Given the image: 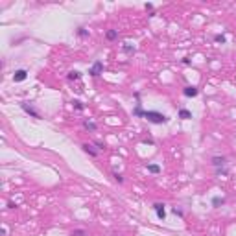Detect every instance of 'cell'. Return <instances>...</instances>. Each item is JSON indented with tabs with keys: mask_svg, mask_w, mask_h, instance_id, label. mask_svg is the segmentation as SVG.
Returning a JSON list of instances; mask_svg holds the SVG:
<instances>
[{
	"mask_svg": "<svg viewBox=\"0 0 236 236\" xmlns=\"http://www.w3.org/2000/svg\"><path fill=\"white\" fill-rule=\"evenodd\" d=\"M144 118H146L148 122L155 124V126H161V124H168V120H170L166 114H162V113H159V111H146V113H144Z\"/></svg>",
	"mask_w": 236,
	"mask_h": 236,
	"instance_id": "6da1fadb",
	"label": "cell"
},
{
	"mask_svg": "<svg viewBox=\"0 0 236 236\" xmlns=\"http://www.w3.org/2000/svg\"><path fill=\"white\" fill-rule=\"evenodd\" d=\"M20 107H22V111H24L26 114H30L31 118H35V120H39V118H41V114H39V111L33 107V103H30V102H22V103H20Z\"/></svg>",
	"mask_w": 236,
	"mask_h": 236,
	"instance_id": "7a4b0ae2",
	"label": "cell"
},
{
	"mask_svg": "<svg viewBox=\"0 0 236 236\" xmlns=\"http://www.w3.org/2000/svg\"><path fill=\"white\" fill-rule=\"evenodd\" d=\"M89 74H90L92 78H98L100 74H103V63H102V61H94L92 66L89 68Z\"/></svg>",
	"mask_w": 236,
	"mask_h": 236,
	"instance_id": "3957f363",
	"label": "cell"
},
{
	"mask_svg": "<svg viewBox=\"0 0 236 236\" xmlns=\"http://www.w3.org/2000/svg\"><path fill=\"white\" fill-rule=\"evenodd\" d=\"M164 207H166L164 203H155V205H153V210H155L157 218H159V220H162V222L166 220V209H164Z\"/></svg>",
	"mask_w": 236,
	"mask_h": 236,
	"instance_id": "277c9868",
	"label": "cell"
},
{
	"mask_svg": "<svg viewBox=\"0 0 236 236\" xmlns=\"http://www.w3.org/2000/svg\"><path fill=\"white\" fill-rule=\"evenodd\" d=\"M183 94H185L186 98H196V96L199 94V89H198L196 85H186V87L183 89Z\"/></svg>",
	"mask_w": 236,
	"mask_h": 236,
	"instance_id": "5b68a950",
	"label": "cell"
},
{
	"mask_svg": "<svg viewBox=\"0 0 236 236\" xmlns=\"http://www.w3.org/2000/svg\"><path fill=\"white\" fill-rule=\"evenodd\" d=\"M26 78H28V72H26L24 68H18V70L13 72V81H15V83H20V81H24Z\"/></svg>",
	"mask_w": 236,
	"mask_h": 236,
	"instance_id": "8992f818",
	"label": "cell"
},
{
	"mask_svg": "<svg viewBox=\"0 0 236 236\" xmlns=\"http://www.w3.org/2000/svg\"><path fill=\"white\" fill-rule=\"evenodd\" d=\"M212 166L218 170V168H225V164H227V159L225 157H212Z\"/></svg>",
	"mask_w": 236,
	"mask_h": 236,
	"instance_id": "52a82bcc",
	"label": "cell"
},
{
	"mask_svg": "<svg viewBox=\"0 0 236 236\" xmlns=\"http://www.w3.org/2000/svg\"><path fill=\"white\" fill-rule=\"evenodd\" d=\"M122 52H124L126 55H133V54L137 52V48H135L133 44H129V42H124V44H122Z\"/></svg>",
	"mask_w": 236,
	"mask_h": 236,
	"instance_id": "ba28073f",
	"label": "cell"
},
{
	"mask_svg": "<svg viewBox=\"0 0 236 236\" xmlns=\"http://www.w3.org/2000/svg\"><path fill=\"white\" fill-rule=\"evenodd\" d=\"M83 127H85L87 131H92V133H94V131L98 129V124L92 122V120H83Z\"/></svg>",
	"mask_w": 236,
	"mask_h": 236,
	"instance_id": "9c48e42d",
	"label": "cell"
},
{
	"mask_svg": "<svg viewBox=\"0 0 236 236\" xmlns=\"http://www.w3.org/2000/svg\"><path fill=\"white\" fill-rule=\"evenodd\" d=\"M81 150H83L87 155H90V157H98V151H96L90 144H83V146H81Z\"/></svg>",
	"mask_w": 236,
	"mask_h": 236,
	"instance_id": "30bf717a",
	"label": "cell"
},
{
	"mask_svg": "<svg viewBox=\"0 0 236 236\" xmlns=\"http://www.w3.org/2000/svg\"><path fill=\"white\" fill-rule=\"evenodd\" d=\"M177 116H179L181 120H190V118H192V113H190L188 109H185V107H183V109H179Z\"/></svg>",
	"mask_w": 236,
	"mask_h": 236,
	"instance_id": "8fae6325",
	"label": "cell"
},
{
	"mask_svg": "<svg viewBox=\"0 0 236 236\" xmlns=\"http://www.w3.org/2000/svg\"><path fill=\"white\" fill-rule=\"evenodd\" d=\"M222 205H225V198H222V196H214L212 198V207H222Z\"/></svg>",
	"mask_w": 236,
	"mask_h": 236,
	"instance_id": "7c38bea8",
	"label": "cell"
},
{
	"mask_svg": "<svg viewBox=\"0 0 236 236\" xmlns=\"http://www.w3.org/2000/svg\"><path fill=\"white\" fill-rule=\"evenodd\" d=\"M66 78H68L70 81H76V79H79V78H81V72H79V70H70Z\"/></svg>",
	"mask_w": 236,
	"mask_h": 236,
	"instance_id": "4fadbf2b",
	"label": "cell"
},
{
	"mask_svg": "<svg viewBox=\"0 0 236 236\" xmlns=\"http://www.w3.org/2000/svg\"><path fill=\"white\" fill-rule=\"evenodd\" d=\"M146 168H148L150 174H161V166L159 164H146Z\"/></svg>",
	"mask_w": 236,
	"mask_h": 236,
	"instance_id": "5bb4252c",
	"label": "cell"
},
{
	"mask_svg": "<svg viewBox=\"0 0 236 236\" xmlns=\"http://www.w3.org/2000/svg\"><path fill=\"white\" fill-rule=\"evenodd\" d=\"M105 37H107V41H114V39L118 37V31H116V30H107Z\"/></svg>",
	"mask_w": 236,
	"mask_h": 236,
	"instance_id": "9a60e30c",
	"label": "cell"
},
{
	"mask_svg": "<svg viewBox=\"0 0 236 236\" xmlns=\"http://www.w3.org/2000/svg\"><path fill=\"white\" fill-rule=\"evenodd\" d=\"M144 113H146V111L142 109V105H140V103H137V107L133 109V116H144Z\"/></svg>",
	"mask_w": 236,
	"mask_h": 236,
	"instance_id": "2e32d148",
	"label": "cell"
},
{
	"mask_svg": "<svg viewBox=\"0 0 236 236\" xmlns=\"http://www.w3.org/2000/svg\"><path fill=\"white\" fill-rule=\"evenodd\" d=\"M78 37L87 39V37H89V30H85V28H78Z\"/></svg>",
	"mask_w": 236,
	"mask_h": 236,
	"instance_id": "e0dca14e",
	"label": "cell"
},
{
	"mask_svg": "<svg viewBox=\"0 0 236 236\" xmlns=\"http://www.w3.org/2000/svg\"><path fill=\"white\" fill-rule=\"evenodd\" d=\"M72 105H74V109H78V111H83V109H85L83 102H79V100H72Z\"/></svg>",
	"mask_w": 236,
	"mask_h": 236,
	"instance_id": "ac0fdd59",
	"label": "cell"
},
{
	"mask_svg": "<svg viewBox=\"0 0 236 236\" xmlns=\"http://www.w3.org/2000/svg\"><path fill=\"white\" fill-rule=\"evenodd\" d=\"M70 236H87V231L85 229H74L70 233Z\"/></svg>",
	"mask_w": 236,
	"mask_h": 236,
	"instance_id": "d6986e66",
	"label": "cell"
},
{
	"mask_svg": "<svg viewBox=\"0 0 236 236\" xmlns=\"http://www.w3.org/2000/svg\"><path fill=\"white\" fill-rule=\"evenodd\" d=\"M214 41H216V42H222V44H225V42H227V39H225V35H222V33H218V35H214Z\"/></svg>",
	"mask_w": 236,
	"mask_h": 236,
	"instance_id": "ffe728a7",
	"label": "cell"
},
{
	"mask_svg": "<svg viewBox=\"0 0 236 236\" xmlns=\"http://www.w3.org/2000/svg\"><path fill=\"white\" fill-rule=\"evenodd\" d=\"M113 177H114V181H116L118 185H122V183H124V177H122L120 174H116V172H114V174H113Z\"/></svg>",
	"mask_w": 236,
	"mask_h": 236,
	"instance_id": "44dd1931",
	"label": "cell"
},
{
	"mask_svg": "<svg viewBox=\"0 0 236 236\" xmlns=\"http://www.w3.org/2000/svg\"><path fill=\"white\" fill-rule=\"evenodd\" d=\"M172 212H174L175 216H179V218H183V216H185V212H183L181 209H177V207H174V209H172Z\"/></svg>",
	"mask_w": 236,
	"mask_h": 236,
	"instance_id": "7402d4cb",
	"label": "cell"
},
{
	"mask_svg": "<svg viewBox=\"0 0 236 236\" xmlns=\"http://www.w3.org/2000/svg\"><path fill=\"white\" fill-rule=\"evenodd\" d=\"M216 174H218V175H227V174H229V170H227V168H218V170H216Z\"/></svg>",
	"mask_w": 236,
	"mask_h": 236,
	"instance_id": "603a6c76",
	"label": "cell"
},
{
	"mask_svg": "<svg viewBox=\"0 0 236 236\" xmlns=\"http://www.w3.org/2000/svg\"><path fill=\"white\" fill-rule=\"evenodd\" d=\"M94 146H96L98 150H103V148H105V144H103L102 140H94Z\"/></svg>",
	"mask_w": 236,
	"mask_h": 236,
	"instance_id": "cb8c5ba5",
	"label": "cell"
},
{
	"mask_svg": "<svg viewBox=\"0 0 236 236\" xmlns=\"http://www.w3.org/2000/svg\"><path fill=\"white\" fill-rule=\"evenodd\" d=\"M144 7H146V11H150V13L153 11V4H151V2H148V4H144Z\"/></svg>",
	"mask_w": 236,
	"mask_h": 236,
	"instance_id": "d4e9b609",
	"label": "cell"
}]
</instances>
